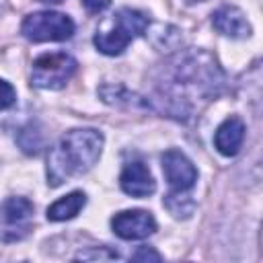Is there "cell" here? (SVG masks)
<instances>
[{"label":"cell","instance_id":"7c38bea8","mask_svg":"<svg viewBox=\"0 0 263 263\" xmlns=\"http://www.w3.org/2000/svg\"><path fill=\"white\" fill-rule=\"evenodd\" d=\"M21 132L29 136V142L21 144V148H23L27 154H37V152H39V148L43 146V134H41L33 123H31V125H27V127H23Z\"/></svg>","mask_w":263,"mask_h":263},{"label":"cell","instance_id":"4fadbf2b","mask_svg":"<svg viewBox=\"0 0 263 263\" xmlns=\"http://www.w3.org/2000/svg\"><path fill=\"white\" fill-rule=\"evenodd\" d=\"M119 255L107 247H99V249H88V251H80L76 255V259H82V261H97V259H117Z\"/></svg>","mask_w":263,"mask_h":263},{"label":"cell","instance_id":"5b68a950","mask_svg":"<svg viewBox=\"0 0 263 263\" xmlns=\"http://www.w3.org/2000/svg\"><path fill=\"white\" fill-rule=\"evenodd\" d=\"M33 203L27 197H8L0 203V240L16 242L31 232Z\"/></svg>","mask_w":263,"mask_h":263},{"label":"cell","instance_id":"ac0fdd59","mask_svg":"<svg viewBox=\"0 0 263 263\" xmlns=\"http://www.w3.org/2000/svg\"><path fill=\"white\" fill-rule=\"evenodd\" d=\"M185 2H189V4H195V2H203V0H185Z\"/></svg>","mask_w":263,"mask_h":263},{"label":"cell","instance_id":"8fae6325","mask_svg":"<svg viewBox=\"0 0 263 263\" xmlns=\"http://www.w3.org/2000/svg\"><path fill=\"white\" fill-rule=\"evenodd\" d=\"M84 203H86V195L82 191H72L47 208V220H51V222L70 220L84 208Z\"/></svg>","mask_w":263,"mask_h":263},{"label":"cell","instance_id":"52a82bcc","mask_svg":"<svg viewBox=\"0 0 263 263\" xmlns=\"http://www.w3.org/2000/svg\"><path fill=\"white\" fill-rule=\"evenodd\" d=\"M111 228L119 238L140 240L150 236L156 230V222L150 212L144 210H125L111 218Z\"/></svg>","mask_w":263,"mask_h":263},{"label":"cell","instance_id":"8992f818","mask_svg":"<svg viewBox=\"0 0 263 263\" xmlns=\"http://www.w3.org/2000/svg\"><path fill=\"white\" fill-rule=\"evenodd\" d=\"M162 171L173 189V195L187 193L197 181V171L193 162L179 150H166L162 154Z\"/></svg>","mask_w":263,"mask_h":263},{"label":"cell","instance_id":"6da1fadb","mask_svg":"<svg viewBox=\"0 0 263 263\" xmlns=\"http://www.w3.org/2000/svg\"><path fill=\"white\" fill-rule=\"evenodd\" d=\"M103 134L97 129H70L47 154V183L62 185L66 179L86 173L101 156Z\"/></svg>","mask_w":263,"mask_h":263},{"label":"cell","instance_id":"3957f363","mask_svg":"<svg viewBox=\"0 0 263 263\" xmlns=\"http://www.w3.org/2000/svg\"><path fill=\"white\" fill-rule=\"evenodd\" d=\"M23 35L29 41H64L74 33V23L62 12H33L23 21Z\"/></svg>","mask_w":263,"mask_h":263},{"label":"cell","instance_id":"7a4b0ae2","mask_svg":"<svg viewBox=\"0 0 263 263\" xmlns=\"http://www.w3.org/2000/svg\"><path fill=\"white\" fill-rule=\"evenodd\" d=\"M148 27V18L134 8H119L111 21L109 27L99 29L95 35V45L99 47V51L107 53V55H117L121 53L127 43L134 37H140Z\"/></svg>","mask_w":263,"mask_h":263},{"label":"cell","instance_id":"30bf717a","mask_svg":"<svg viewBox=\"0 0 263 263\" xmlns=\"http://www.w3.org/2000/svg\"><path fill=\"white\" fill-rule=\"evenodd\" d=\"M242 140H245V123L238 117H228L216 129V136H214V144L218 152L224 156H234L240 150Z\"/></svg>","mask_w":263,"mask_h":263},{"label":"cell","instance_id":"5bb4252c","mask_svg":"<svg viewBox=\"0 0 263 263\" xmlns=\"http://www.w3.org/2000/svg\"><path fill=\"white\" fill-rule=\"evenodd\" d=\"M14 99H16L14 88H12L6 80L0 78V109H8V107L14 103Z\"/></svg>","mask_w":263,"mask_h":263},{"label":"cell","instance_id":"9c48e42d","mask_svg":"<svg viewBox=\"0 0 263 263\" xmlns=\"http://www.w3.org/2000/svg\"><path fill=\"white\" fill-rule=\"evenodd\" d=\"M212 25L226 37L245 39L251 35V25L247 23L245 14L236 6H222L212 14Z\"/></svg>","mask_w":263,"mask_h":263},{"label":"cell","instance_id":"2e32d148","mask_svg":"<svg viewBox=\"0 0 263 263\" xmlns=\"http://www.w3.org/2000/svg\"><path fill=\"white\" fill-rule=\"evenodd\" d=\"M82 4H84L90 12H101V10H105V8L111 4V0H82Z\"/></svg>","mask_w":263,"mask_h":263},{"label":"cell","instance_id":"e0dca14e","mask_svg":"<svg viewBox=\"0 0 263 263\" xmlns=\"http://www.w3.org/2000/svg\"><path fill=\"white\" fill-rule=\"evenodd\" d=\"M39 2H47V4H58V2H62V0H39Z\"/></svg>","mask_w":263,"mask_h":263},{"label":"cell","instance_id":"277c9868","mask_svg":"<svg viewBox=\"0 0 263 263\" xmlns=\"http://www.w3.org/2000/svg\"><path fill=\"white\" fill-rule=\"evenodd\" d=\"M76 60L68 53H43L33 62L31 82L39 88H62L76 72Z\"/></svg>","mask_w":263,"mask_h":263},{"label":"cell","instance_id":"9a60e30c","mask_svg":"<svg viewBox=\"0 0 263 263\" xmlns=\"http://www.w3.org/2000/svg\"><path fill=\"white\" fill-rule=\"evenodd\" d=\"M132 259L134 261H146V259H152V261H160V255L154 251V249H150V247H140L134 255H132Z\"/></svg>","mask_w":263,"mask_h":263},{"label":"cell","instance_id":"ba28073f","mask_svg":"<svg viewBox=\"0 0 263 263\" xmlns=\"http://www.w3.org/2000/svg\"><path fill=\"white\" fill-rule=\"evenodd\" d=\"M119 183H121V189L132 197H148L156 189V183H154L148 166L140 160L125 164V168L119 177Z\"/></svg>","mask_w":263,"mask_h":263}]
</instances>
